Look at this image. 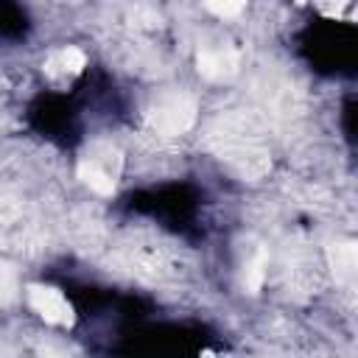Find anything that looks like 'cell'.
Instances as JSON below:
<instances>
[{"label":"cell","mask_w":358,"mask_h":358,"mask_svg":"<svg viewBox=\"0 0 358 358\" xmlns=\"http://www.w3.org/2000/svg\"><path fill=\"white\" fill-rule=\"evenodd\" d=\"M296 3H305V0H296Z\"/></svg>","instance_id":"ba28073f"},{"label":"cell","mask_w":358,"mask_h":358,"mask_svg":"<svg viewBox=\"0 0 358 358\" xmlns=\"http://www.w3.org/2000/svg\"><path fill=\"white\" fill-rule=\"evenodd\" d=\"M204 6L215 14V17H235L243 11L246 0H204Z\"/></svg>","instance_id":"5b68a950"},{"label":"cell","mask_w":358,"mask_h":358,"mask_svg":"<svg viewBox=\"0 0 358 358\" xmlns=\"http://www.w3.org/2000/svg\"><path fill=\"white\" fill-rule=\"evenodd\" d=\"M347 3H350V0H313V6H316L324 17H338Z\"/></svg>","instance_id":"8992f818"},{"label":"cell","mask_w":358,"mask_h":358,"mask_svg":"<svg viewBox=\"0 0 358 358\" xmlns=\"http://www.w3.org/2000/svg\"><path fill=\"white\" fill-rule=\"evenodd\" d=\"M84 67H87V56L81 48H73V45H64L45 59V73L53 78H73Z\"/></svg>","instance_id":"3957f363"},{"label":"cell","mask_w":358,"mask_h":358,"mask_svg":"<svg viewBox=\"0 0 358 358\" xmlns=\"http://www.w3.org/2000/svg\"><path fill=\"white\" fill-rule=\"evenodd\" d=\"M196 117V103L185 95H171L162 98L157 103V109L151 112V126L157 129V134H182L185 129H190Z\"/></svg>","instance_id":"6da1fadb"},{"label":"cell","mask_w":358,"mask_h":358,"mask_svg":"<svg viewBox=\"0 0 358 358\" xmlns=\"http://www.w3.org/2000/svg\"><path fill=\"white\" fill-rule=\"evenodd\" d=\"M8 288H11V277H8V271H6V268H0V296H3V294H8Z\"/></svg>","instance_id":"52a82bcc"},{"label":"cell","mask_w":358,"mask_h":358,"mask_svg":"<svg viewBox=\"0 0 358 358\" xmlns=\"http://www.w3.org/2000/svg\"><path fill=\"white\" fill-rule=\"evenodd\" d=\"M78 179L98 196H112L115 193V173L98 157H84L78 162Z\"/></svg>","instance_id":"277c9868"},{"label":"cell","mask_w":358,"mask_h":358,"mask_svg":"<svg viewBox=\"0 0 358 358\" xmlns=\"http://www.w3.org/2000/svg\"><path fill=\"white\" fill-rule=\"evenodd\" d=\"M28 305H31L48 324H59V327L73 324V305L64 299L62 291H56V288H50V285H31V288H28Z\"/></svg>","instance_id":"7a4b0ae2"}]
</instances>
